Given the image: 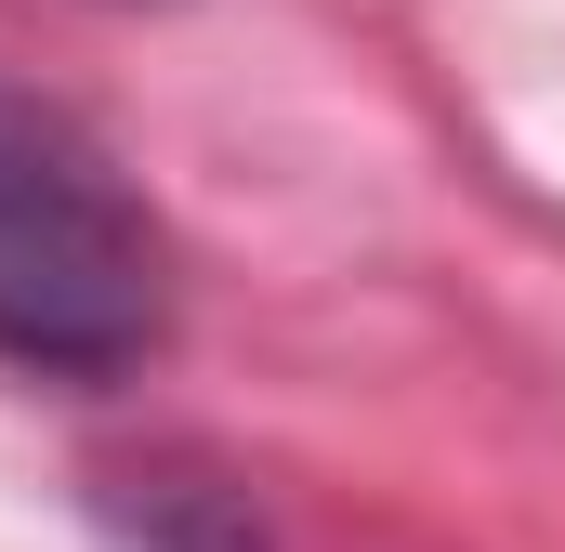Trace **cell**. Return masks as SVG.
Listing matches in <instances>:
<instances>
[{"label": "cell", "mask_w": 565, "mask_h": 552, "mask_svg": "<svg viewBox=\"0 0 565 552\" xmlns=\"http://www.w3.org/2000/svg\"><path fill=\"white\" fill-rule=\"evenodd\" d=\"M171 329V251L119 158L53 93L0 79V355L53 382H119Z\"/></svg>", "instance_id": "6da1fadb"}]
</instances>
